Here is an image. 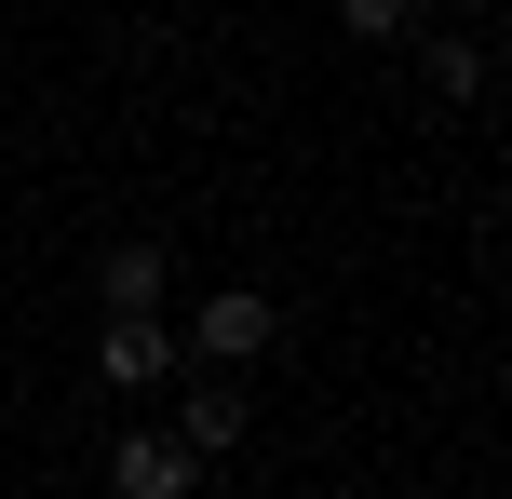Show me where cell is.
Returning <instances> with one entry per match:
<instances>
[{
    "label": "cell",
    "mask_w": 512,
    "mask_h": 499,
    "mask_svg": "<svg viewBox=\"0 0 512 499\" xmlns=\"http://www.w3.org/2000/svg\"><path fill=\"white\" fill-rule=\"evenodd\" d=\"M270 338H283V311H270L256 284H216L203 311H189V365H216V378H230V365H256Z\"/></svg>",
    "instance_id": "cell-1"
},
{
    "label": "cell",
    "mask_w": 512,
    "mask_h": 499,
    "mask_svg": "<svg viewBox=\"0 0 512 499\" xmlns=\"http://www.w3.org/2000/svg\"><path fill=\"white\" fill-rule=\"evenodd\" d=\"M418 14H486V0H418Z\"/></svg>",
    "instance_id": "cell-8"
},
{
    "label": "cell",
    "mask_w": 512,
    "mask_h": 499,
    "mask_svg": "<svg viewBox=\"0 0 512 499\" xmlns=\"http://www.w3.org/2000/svg\"><path fill=\"white\" fill-rule=\"evenodd\" d=\"M337 27H351V41H405L418 0H337Z\"/></svg>",
    "instance_id": "cell-7"
},
{
    "label": "cell",
    "mask_w": 512,
    "mask_h": 499,
    "mask_svg": "<svg viewBox=\"0 0 512 499\" xmlns=\"http://www.w3.org/2000/svg\"><path fill=\"white\" fill-rule=\"evenodd\" d=\"M162 284H176V257H162V243H108V257H95V297H108V324L162 311Z\"/></svg>",
    "instance_id": "cell-4"
},
{
    "label": "cell",
    "mask_w": 512,
    "mask_h": 499,
    "mask_svg": "<svg viewBox=\"0 0 512 499\" xmlns=\"http://www.w3.org/2000/svg\"><path fill=\"white\" fill-rule=\"evenodd\" d=\"M432 95H445V108L486 95V41H432Z\"/></svg>",
    "instance_id": "cell-6"
},
{
    "label": "cell",
    "mask_w": 512,
    "mask_h": 499,
    "mask_svg": "<svg viewBox=\"0 0 512 499\" xmlns=\"http://www.w3.org/2000/svg\"><path fill=\"white\" fill-rule=\"evenodd\" d=\"M189 486H203V459L176 432H108V499H189Z\"/></svg>",
    "instance_id": "cell-2"
},
{
    "label": "cell",
    "mask_w": 512,
    "mask_h": 499,
    "mask_svg": "<svg viewBox=\"0 0 512 499\" xmlns=\"http://www.w3.org/2000/svg\"><path fill=\"white\" fill-rule=\"evenodd\" d=\"M176 446H189V459H230V446H243V378H189Z\"/></svg>",
    "instance_id": "cell-5"
},
{
    "label": "cell",
    "mask_w": 512,
    "mask_h": 499,
    "mask_svg": "<svg viewBox=\"0 0 512 499\" xmlns=\"http://www.w3.org/2000/svg\"><path fill=\"white\" fill-rule=\"evenodd\" d=\"M95 378H108V392H162V378H176V338H162V311L95 324Z\"/></svg>",
    "instance_id": "cell-3"
}]
</instances>
